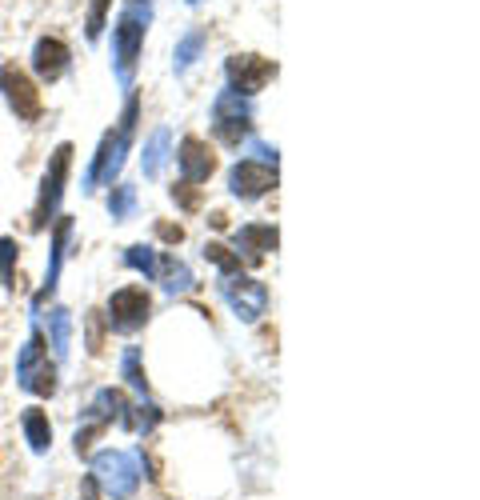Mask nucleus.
<instances>
[{
	"label": "nucleus",
	"mask_w": 480,
	"mask_h": 500,
	"mask_svg": "<svg viewBox=\"0 0 480 500\" xmlns=\"http://www.w3.org/2000/svg\"><path fill=\"white\" fill-rule=\"evenodd\" d=\"M5 88H8V100H13V108L21 116H36L41 113V97H36V88L29 85V77L16 69H5Z\"/></svg>",
	"instance_id": "nucleus-1"
},
{
	"label": "nucleus",
	"mask_w": 480,
	"mask_h": 500,
	"mask_svg": "<svg viewBox=\"0 0 480 500\" xmlns=\"http://www.w3.org/2000/svg\"><path fill=\"white\" fill-rule=\"evenodd\" d=\"M272 64L269 60H261V57H236L233 60V80L245 92H253V88H261V80H269L272 77Z\"/></svg>",
	"instance_id": "nucleus-2"
},
{
	"label": "nucleus",
	"mask_w": 480,
	"mask_h": 500,
	"mask_svg": "<svg viewBox=\"0 0 480 500\" xmlns=\"http://www.w3.org/2000/svg\"><path fill=\"white\" fill-rule=\"evenodd\" d=\"M64 60H69V49H64L60 41H41V44H36V69H41V77L57 80Z\"/></svg>",
	"instance_id": "nucleus-3"
},
{
	"label": "nucleus",
	"mask_w": 480,
	"mask_h": 500,
	"mask_svg": "<svg viewBox=\"0 0 480 500\" xmlns=\"http://www.w3.org/2000/svg\"><path fill=\"white\" fill-rule=\"evenodd\" d=\"M233 184H236V192H264V189H272L276 177L269 169H261V164H240V169L233 172Z\"/></svg>",
	"instance_id": "nucleus-4"
},
{
	"label": "nucleus",
	"mask_w": 480,
	"mask_h": 500,
	"mask_svg": "<svg viewBox=\"0 0 480 500\" xmlns=\"http://www.w3.org/2000/svg\"><path fill=\"white\" fill-rule=\"evenodd\" d=\"M180 164H184V172H189L192 181H200V177H208V172H212V153L205 156V144H200V141H184Z\"/></svg>",
	"instance_id": "nucleus-5"
},
{
	"label": "nucleus",
	"mask_w": 480,
	"mask_h": 500,
	"mask_svg": "<svg viewBox=\"0 0 480 500\" xmlns=\"http://www.w3.org/2000/svg\"><path fill=\"white\" fill-rule=\"evenodd\" d=\"M113 312H116V317H125L128 324L141 320L144 312H149V296H144V292H120L113 301Z\"/></svg>",
	"instance_id": "nucleus-6"
}]
</instances>
